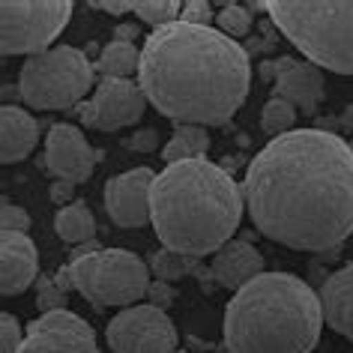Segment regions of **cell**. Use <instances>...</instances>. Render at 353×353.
Here are the masks:
<instances>
[{"mask_svg":"<svg viewBox=\"0 0 353 353\" xmlns=\"http://www.w3.org/2000/svg\"><path fill=\"white\" fill-rule=\"evenodd\" d=\"M39 126L24 108L15 105H3L0 108V159L3 165L21 162L30 156V150L37 147Z\"/></svg>","mask_w":353,"mask_h":353,"instance_id":"ac0fdd59","label":"cell"},{"mask_svg":"<svg viewBox=\"0 0 353 353\" xmlns=\"http://www.w3.org/2000/svg\"><path fill=\"white\" fill-rule=\"evenodd\" d=\"M344 126H347V129H353V108H347V111H344Z\"/></svg>","mask_w":353,"mask_h":353,"instance_id":"d590c367","label":"cell"},{"mask_svg":"<svg viewBox=\"0 0 353 353\" xmlns=\"http://www.w3.org/2000/svg\"><path fill=\"white\" fill-rule=\"evenodd\" d=\"M228 353H312L321 341V294L290 272H261L225 305Z\"/></svg>","mask_w":353,"mask_h":353,"instance_id":"277c9868","label":"cell"},{"mask_svg":"<svg viewBox=\"0 0 353 353\" xmlns=\"http://www.w3.org/2000/svg\"><path fill=\"white\" fill-rule=\"evenodd\" d=\"M153 231L165 249L186 258L219 252L243 219V186L207 159L174 162L153 183Z\"/></svg>","mask_w":353,"mask_h":353,"instance_id":"3957f363","label":"cell"},{"mask_svg":"<svg viewBox=\"0 0 353 353\" xmlns=\"http://www.w3.org/2000/svg\"><path fill=\"white\" fill-rule=\"evenodd\" d=\"M258 6L308 63L353 75V0H263Z\"/></svg>","mask_w":353,"mask_h":353,"instance_id":"5b68a950","label":"cell"},{"mask_svg":"<svg viewBox=\"0 0 353 353\" xmlns=\"http://www.w3.org/2000/svg\"><path fill=\"white\" fill-rule=\"evenodd\" d=\"M0 228L10 234H28L30 228V216L28 210L10 204V201H3V207H0Z\"/></svg>","mask_w":353,"mask_h":353,"instance_id":"83f0119b","label":"cell"},{"mask_svg":"<svg viewBox=\"0 0 353 353\" xmlns=\"http://www.w3.org/2000/svg\"><path fill=\"white\" fill-rule=\"evenodd\" d=\"M93 87V66L87 54L72 46H57L24 60L19 72V93L30 108L63 111L81 102Z\"/></svg>","mask_w":353,"mask_h":353,"instance_id":"8992f818","label":"cell"},{"mask_svg":"<svg viewBox=\"0 0 353 353\" xmlns=\"http://www.w3.org/2000/svg\"><path fill=\"white\" fill-rule=\"evenodd\" d=\"M147 296H150V305H159V308H165L168 312V305L174 303V290H171V285L168 281H153L150 285V290H147Z\"/></svg>","mask_w":353,"mask_h":353,"instance_id":"f546056e","label":"cell"},{"mask_svg":"<svg viewBox=\"0 0 353 353\" xmlns=\"http://www.w3.org/2000/svg\"><path fill=\"white\" fill-rule=\"evenodd\" d=\"M96 165V150L87 144L84 132L69 123H54L46 138V168L57 180L87 183Z\"/></svg>","mask_w":353,"mask_h":353,"instance_id":"7c38bea8","label":"cell"},{"mask_svg":"<svg viewBox=\"0 0 353 353\" xmlns=\"http://www.w3.org/2000/svg\"><path fill=\"white\" fill-rule=\"evenodd\" d=\"M96 10H105L111 15H123V12H135V0H96Z\"/></svg>","mask_w":353,"mask_h":353,"instance_id":"1f68e13d","label":"cell"},{"mask_svg":"<svg viewBox=\"0 0 353 353\" xmlns=\"http://www.w3.org/2000/svg\"><path fill=\"white\" fill-rule=\"evenodd\" d=\"M180 21H189V24H201V28H210V21H213V10H210V3H204V0H189V3H183Z\"/></svg>","mask_w":353,"mask_h":353,"instance_id":"f1b7e54d","label":"cell"},{"mask_svg":"<svg viewBox=\"0 0 353 353\" xmlns=\"http://www.w3.org/2000/svg\"><path fill=\"white\" fill-rule=\"evenodd\" d=\"M207 147H210V135L204 126H176L174 138L162 150V159L168 165L189 162V159H207Z\"/></svg>","mask_w":353,"mask_h":353,"instance_id":"d6986e66","label":"cell"},{"mask_svg":"<svg viewBox=\"0 0 353 353\" xmlns=\"http://www.w3.org/2000/svg\"><path fill=\"white\" fill-rule=\"evenodd\" d=\"M75 290L90 299L93 305H120L129 308L150 290V267L138 254L126 249H99L81 254L69 263Z\"/></svg>","mask_w":353,"mask_h":353,"instance_id":"52a82bcc","label":"cell"},{"mask_svg":"<svg viewBox=\"0 0 353 353\" xmlns=\"http://www.w3.org/2000/svg\"><path fill=\"white\" fill-rule=\"evenodd\" d=\"M54 231L66 243H93L96 240V219L84 204L60 207L54 216Z\"/></svg>","mask_w":353,"mask_h":353,"instance_id":"ffe728a7","label":"cell"},{"mask_svg":"<svg viewBox=\"0 0 353 353\" xmlns=\"http://www.w3.org/2000/svg\"><path fill=\"white\" fill-rule=\"evenodd\" d=\"M276 96L290 102L296 111L314 114L323 99V72L321 66L296 57H279L276 60Z\"/></svg>","mask_w":353,"mask_h":353,"instance_id":"5bb4252c","label":"cell"},{"mask_svg":"<svg viewBox=\"0 0 353 353\" xmlns=\"http://www.w3.org/2000/svg\"><path fill=\"white\" fill-rule=\"evenodd\" d=\"M138 84L165 117L183 126H222L249 96L252 63L240 42L222 30L174 21L150 30Z\"/></svg>","mask_w":353,"mask_h":353,"instance_id":"7a4b0ae2","label":"cell"},{"mask_svg":"<svg viewBox=\"0 0 353 353\" xmlns=\"http://www.w3.org/2000/svg\"><path fill=\"white\" fill-rule=\"evenodd\" d=\"M39 254L28 234H0V294L15 296L37 281Z\"/></svg>","mask_w":353,"mask_h":353,"instance_id":"9a60e30c","label":"cell"},{"mask_svg":"<svg viewBox=\"0 0 353 353\" xmlns=\"http://www.w3.org/2000/svg\"><path fill=\"white\" fill-rule=\"evenodd\" d=\"M213 276L219 285L231 288V290H243L249 281H254L263 272V254L245 240H231L228 245L216 252L213 258Z\"/></svg>","mask_w":353,"mask_h":353,"instance_id":"2e32d148","label":"cell"},{"mask_svg":"<svg viewBox=\"0 0 353 353\" xmlns=\"http://www.w3.org/2000/svg\"><path fill=\"white\" fill-rule=\"evenodd\" d=\"M216 24H219V30H222L225 37L240 39V37H245V33L252 30V12L245 10V6H240V3H228L225 10L216 15Z\"/></svg>","mask_w":353,"mask_h":353,"instance_id":"d4e9b609","label":"cell"},{"mask_svg":"<svg viewBox=\"0 0 353 353\" xmlns=\"http://www.w3.org/2000/svg\"><path fill=\"white\" fill-rule=\"evenodd\" d=\"M350 150H353V141H350Z\"/></svg>","mask_w":353,"mask_h":353,"instance_id":"8d00e7d4","label":"cell"},{"mask_svg":"<svg viewBox=\"0 0 353 353\" xmlns=\"http://www.w3.org/2000/svg\"><path fill=\"white\" fill-rule=\"evenodd\" d=\"M132 37H135V28H132V24H120L117 28V42H129Z\"/></svg>","mask_w":353,"mask_h":353,"instance_id":"e575fe53","label":"cell"},{"mask_svg":"<svg viewBox=\"0 0 353 353\" xmlns=\"http://www.w3.org/2000/svg\"><path fill=\"white\" fill-rule=\"evenodd\" d=\"M132 150H138V153H150V150H156V132L153 129H144V132H135L129 141Z\"/></svg>","mask_w":353,"mask_h":353,"instance_id":"d6a6232c","label":"cell"},{"mask_svg":"<svg viewBox=\"0 0 353 353\" xmlns=\"http://www.w3.org/2000/svg\"><path fill=\"white\" fill-rule=\"evenodd\" d=\"M243 198L267 240L332 252L353 234V150L323 129L279 135L252 159Z\"/></svg>","mask_w":353,"mask_h":353,"instance_id":"6da1fadb","label":"cell"},{"mask_svg":"<svg viewBox=\"0 0 353 353\" xmlns=\"http://www.w3.org/2000/svg\"><path fill=\"white\" fill-rule=\"evenodd\" d=\"M19 353H99L93 326L75 312H51L30 321Z\"/></svg>","mask_w":353,"mask_h":353,"instance_id":"30bf717a","label":"cell"},{"mask_svg":"<svg viewBox=\"0 0 353 353\" xmlns=\"http://www.w3.org/2000/svg\"><path fill=\"white\" fill-rule=\"evenodd\" d=\"M21 344H24L21 323L10 312H3L0 314V353H19Z\"/></svg>","mask_w":353,"mask_h":353,"instance_id":"4316f807","label":"cell"},{"mask_svg":"<svg viewBox=\"0 0 353 353\" xmlns=\"http://www.w3.org/2000/svg\"><path fill=\"white\" fill-rule=\"evenodd\" d=\"M150 272H153L159 281H174V279H183L189 272V261H186V254L162 249L150 258Z\"/></svg>","mask_w":353,"mask_h":353,"instance_id":"cb8c5ba5","label":"cell"},{"mask_svg":"<svg viewBox=\"0 0 353 353\" xmlns=\"http://www.w3.org/2000/svg\"><path fill=\"white\" fill-rule=\"evenodd\" d=\"M90 102L96 108V129L102 132L135 126L147 111L144 90L138 81H129V78H105Z\"/></svg>","mask_w":353,"mask_h":353,"instance_id":"4fadbf2b","label":"cell"},{"mask_svg":"<svg viewBox=\"0 0 353 353\" xmlns=\"http://www.w3.org/2000/svg\"><path fill=\"white\" fill-rule=\"evenodd\" d=\"M108 347L114 353H174L176 330L165 308L159 305H129L117 317H111Z\"/></svg>","mask_w":353,"mask_h":353,"instance_id":"9c48e42d","label":"cell"},{"mask_svg":"<svg viewBox=\"0 0 353 353\" xmlns=\"http://www.w3.org/2000/svg\"><path fill=\"white\" fill-rule=\"evenodd\" d=\"M81 123H84V126H96V108H93V102L81 105Z\"/></svg>","mask_w":353,"mask_h":353,"instance_id":"836d02e7","label":"cell"},{"mask_svg":"<svg viewBox=\"0 0 353 353\" xmlns=\"http://www.w3.org/2000/svg\"><path fill=\"white\" fill-rule=\"evenodd\" d=\"M317 294H321L326 326L353 341V263L326 276Z\"/></svg>","mask_w":353,"mask_h":353,"instance_id":"e0dca14e","label":"cell"},{"mask_svg":"<svg viewBox=\"0 0 353 353\" xmlns=\"http://www.w3.org/2000/svg\"><path fill=\"white\" fill-rule=\"evenodd\" d=\"M66 290L57 285L54 279H39L37 285V305L42 314H51V312H63L66 308Z\"/></svg>","mask_w":353,"mask_h":353,"instance_id":"484cf974","label":"cell"},{"mask_svg":"<svg viewBox=\"0 0 353 353\" xmlns=\"http://www.w3.org/2000/svg\"><path fill=\"white\" fill-rule=\"evenodd\" d=\"M72 19L69 0H3L0 3V51L42 54Z\"/></svg>","mask_w":353,"mask_h":353,"instance_id":"ba28073f","label":"cell"},{"mask_svg":"<svg viewBox=\"0 0 353 353\" xmlns=\"http://www.w3.org/2000/svg\"><path fill=\"white\" fill-rule=\"evenodd\" d=\"M135 15L150 28H168V24L180 21L183 3L180 0H135Z\"/></svg>","mask_w":353,"mask_h":353,"instance_id":"603a6c76","label":"cell"},{"mask_svg":"<svg viewBox=\"0 0 353 353\" xmlns=\"http://www.w3.org/2000/svg\"><path fill=\"white\" fill-rule=\"evenodd\" d=\"M75 198V183H66V180H54L51 186V201L60 207H69V201Z\"/></svg>","mask_w":353,"mask_h":353,"instance_id":"4dcf8cb0","label":"cell"},{"mask_svg":"<svg viewBox=\"0 0 353 353\" xmlns=\"http://www.w3.org/2000/svg\"><path fill=\"white\" fill-rule=\"evenodd\" d=\"M135 69H141V51L135 42H108L99 54V72L105 78H129Z\"/></svg>","mask_w":353,"mask_h":353,"instance_id":"44dd1931","label":"cell"},{"mask_svg":"<svg viewBox=\"0 0 353 353\" xmlns=\"http://www.w3.org/2000/svg\"><path fill=\"white\" fill-rule=\"evenodd\" d=\"M153 183L156 174L147 165L123 171L105 183V210L117 228H144L153 222Z\"/></svg>","mask_w":353,"mask_h":353,"instance_id":"8fae6325","label":"cell"},{"mask_svg":"<svg viewBox=\"0 0 353 353\" xmlns=\"http://www.w3.org/2000/svg\"><path fill=\"white\" fill-rule=\"evenodd\" d=\"M294 123H296V108L285 99H279V96H272V99L263 105L261 111V129L272 138L279 135H288V132H294Z\"/></svg>","mask_w":353,"mask_h":353,"instance_id":"7402d4cb","label":"cell"}]
</instances>
